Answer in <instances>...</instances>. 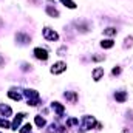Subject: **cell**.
<instances>
[{"mask_svg":"<svg viewBox=\"0 0 133 133\" xmlns=\"http://www.w3.org/2000/svg\"><path fill=\"white\" fill-rule=\"evenodd\" d=\"M104 59H105L104 56H93V57H91L93 62H99V61H104Z\"/></svg>","mask_w":133,"mask_h":133,"instance_id":"cell-24","label":"cell"},{"mask_svg":"<svg viewBox=\"0 0 133 133\" xmlns=\"http://www.w3.org/2000/svg\"><path fill=\"white\" fill-rule=\"evenodd\" d=\"M101 46H102L104 50H110V48L115 46V42H113V39H104V40L101 42Z\"/></svg>","mask_w":133,"mask_h":133,"instance_id":"cell-11","label":"cell"},{"mask_svg":"<svg viewBox=\"0 0 133 133\" xmlns=\"http://www.w3.org/2000/svg\"><path fill=\"white\" fill-rule=\"evenodd\" d=\"M46 14H50V16L54 17V19L59 17V11H57L56 8H53V6H46Z\"/></svg>","mask_w":133,"mask_h":133,"instance_id":"cell-16","label":"cell"},{"mask_svg":"<svg viewBox=\"0 0 133 133\" xmlns=\"http://www.w3.org/2000/svg\"><path fill=\"white\" fill-rule=\"evenodd\" d=\"M125 43H124V48H127V46H132L133 45V37L132 36H129V37H125V40H124Z\"/></svg>","mask_w":133,"mask_h":133,"instance_id":"cell-20","label":"cell"},{"mask_svg":"<svg viewBox=\"0 0 133 133\" xmlns=\"http://www.w3.org/2000/svg\"><path fill=\"white\" fill-rule=\"evenodd\" d=\"M3 64H5V59H3V57H2V54H0V66L3 65Z\"/></svg>","mask_w":133,"mask_h":133,"instance_id":"cell-26","label":"cell"},{"mask_svg":"<svg viewBox=\"0 0 133 133\" xmlns=\"http://www.w3.org/2000/svg\"><path fill=\"white\" fill-rule=\"evenodd\" d=\"M48 133H57V130H56V125L53 124L51 127H50V130H48Z\"/></svg>","mask_w":133,"mask_h":133,"instance_id":"cell-25","label":"cell"},{"mask_svg":"<svg viewBox=\"0 0 133 133\" xmlns=\"http://www.w3.org/2000/svg\"><path fill=\"white\" fill-rule=\"evenodd\" d=\"M42 36H43V39H46V40H50V42H56V40H59V34L56 33L54 30H51L50 26H45V28H43Z\"/></svg>","mask_w":133,"mask_h":133,"instance_id":"cell-2","label":"cell"},{"mask_svg":"<svg viewBox=\"0 0 133 133\" xmlns=\"http://www.w3.org/2000/svg\"><path fill=\"white\" fill-rule=\"evenodd\" d=\"M31 129H33V125L28 122V124H25V125H23L22 129H19V130H20V133H30L31 132Z\"/></svg>","mask_w":133,"mask_h":133,"instance_id":"cell-19","label":"cell"},{"mask_svg":"<svg viewBox=\"0 0 133 133\" xmlns=\"http://www.w3.org/2000/svg\"><path fill=\"white\" fill-rule=\"evenodd\" d=\"M11 113H12V110H11L9 105H3V104L0 105V115H2V116L6 118V116H11Z\"/></svg>","mask_w":133,"mask_h":133,"instance_id":"cell-12","label":"cell"},{"mask_svg":"<svg viewBox=\"0 0 133 133\" xmlns=\"http://www.w3.org/2000/svg\"><path fill=\"white\" fill-rule=\"evenodd\" d=\"M115 99L118 101V102H121V104L127 101V91H122V90L121 91H116L115 93Z\"/></svg>","mask_w":133,"mask_h":133,"instance_id":"cell-8","label":"cell"},{"mask_svg":"<svg viewBox=\"0 0 133 133\" xmlns=\"http://www.w3.org/2000/svg\"><path fill=\"white\" fill-rule=\"evenodd\" d=\"M8 98H11L12 101H20L22 99V95H20V93H16V90L11 88V90L8 91Z\"/></svg>","mask_w":133,"mask_h":133,"instance_id":"cell-13","label":"cell"},{"mask_svg":"<svg viewBox=\"0 0 133 133\" xmlns=\"http://www.w3.org/2000/svg\"><path fill=\"white\" fill-rule=\"evenodd\" d=\"M51 108L57 113V116H64V111H65V107L61 104V102H53L51 104Z\"/></svg>","mask_w":133,"mask_h":133,"instance_id":"cell-7","label":"cell"},{"mask_svg":"<svg viewBox=\"0 0 133 133\" xmlns=\"http://www.w3.org/2000/svg\"><path fill=\"white\" fill-rule=\"evenodd\" d=\"M76 28H77V31H81V33H87V31L90 30V26H88L87 22H76Z\"/></svg>","mask_w":133,"mask_h":133,"instance_id":"cell-10","label":"cell"},{"mask_svg":"<svg viewBox=\"0 0 133 133\" xmlns=\"http://www.w3.org/2000/svg\"><path fill=\"white\" fill-rule=\"evenodd\" d=\"M50 2H54V0H50Z\"/></svg>","mask_w":133,"mask_h":133,"instance_id":"cell-28","label":"cell"},{"mask_svg":"<svg viewBox=\"0 0 133 133\" xmlns=\"http://www.w3.org/2000/svg\"><path fill=\"white\" fill-rule=\"evenodd\" d=\"M82 124H84V127L79 130V133H84L85 130L93 129V127H98V129H101V127H102L99 122H96V119H95L93 116H82Z\"/></svg>","mask_w":133,"mask_h":133,"instance_id":"cell-1","label":"cell"},{"mask_svg":"<svg viewBox=\"0 0 133 133\" xmlns=\"http://www.w3.org/2000/svg\"><path fill=\"white\" fill-rule=\"evenodd\" d=\"M33 54H34V57L39 59V61H48V57H50L48 51H46L45 48H40V46H36V48H34Z\"/></svg>","mask_w":133,"mask_h":133,"instance_id":"cell-3","label":"cell"},{"mask_svg":"<svg viewBox=\"0 0 133 133\" xmlns=\"http://www.w3.org/2000/svg\"><path fill=\"white\" fill-rule=\"evenodd\" d=\"M119 73H121V66H115V68L111 70V74H113V76H118Z\"/></svg>","mask_w":133,"mask_h":133,"instance_id":"cell-22","label":"cell"},{"mask_svg":"<svg viewBox=\"0 0 133 133\" xmlns=\"http://www.w3.org/2000/svg\"><path fill=\"white\" fill-rule=\"evenodd\" d=\"M0 127L2 129H11V124L6 119H0Z\"/></svg>","mask_w":133,"mask_h":133,"instance_id":"cell-21","label":"cell"},{"mask_svg":"<svg viewBox=\"0 0 133 133\" xmlns=\"http://www.w3.org/2000/svg\"><path fill=\"white\" fill-rule=\"evenodd\" d=\"M26 115L25 113H19L16 118H14V121H12V124H11V130H17L19 127H20V122H22V119L25 118Z\"/></svg>","mask_w":133,"mask_h":133,"instance_id":"cell-6","label":"cell"},{"mask_svg":"<svg viewBox=\"0 0 133 133\" xmlns=\"http://www.w3.org/2000/svg\"><path fill=\"white\" fill-rule=\"evenodd\" d=\"M104 66H96V68H93V71H91V76H93V81L95 82H99L101 79L104 77Z\"/></svg>","mask_w":133,"mask_h":133,"instance_id":"cell-5","label":"cell"},{"mask_svg":"<svg viewBox=\"0 0 133 133\" xmlns=\"http://www.w3.org/2000/svg\"><path fill=\"white\" fill-rule=\"evenodd\" d=\"M64 96H65V99L70 101L71 104H76V102H77V95H76L74 91H66V93H64Z\"/></svg>","mask_w":133,"mask_h":133,"instance_id":"cell-9","label":"cell"},{"mask_svg":"<svg viewBox=\"0 0 133 133\" xmlns=\"http://www.w3.org/2000/svg\"><path fill=\"white\" fill-rule=\"evenodd\" d=\"M116 33H118V31H116V28H113V26H108V28L104 30V34H105V36H115Z\"/></svg>","mask_w":133,"mask_h":133,"instance_id":"cell-18","label":"cell"},{"mask_svg":"<svg viewBox=\"0 0 133 133\" xmlns=\"http://www.w3.org/2000/svg\"><path fill=\"white\" fill-rule=\"evenodd\" d=\"M16 39H17V40H20L22 43H28V42H31V37H30V36H26V34H23V33H19L17 36H16Z\"/></svg>","mask_w":133,"mask_h":133,"instance_id":"cell-15","label":"cell"},{"mask_svg":"<svg viewBox=\"0 0 133 133\" xmlns=\"http://www.w3.org/2000/svg\"><path fill=\"white\" fill-rule=\"evenodd\" d=\"M122 133H133V132H132V130H129V129H124V132H122Z\"/></svg>","mask_w":133,"mask_h":133,"instance_id":"cell-27","label":"cell"},{"mask_svg":"<svg viewBox=\"0 0 133 133\" xmlns=\"http://www.w3.org/2000/svg\"><path fill=\"white\" fill-rule=\"evenodd\" d=\"M66 70V64L65 62H62V61H59V62H56V64H53L51 65V73L53 74H61V73H64Z\"/></svg>","mask_w":133,"mask_h":133,"instance_id":"cell-4","label":"cell"},{"mask_svg":"<svg viewBox=\"0 0 133 133\" xmlns=\"http://www.w3.org/2000/svg\"><path fill=\"white\" fill-rule=\"evenodd\" d=\"M61 2H62V5H65L66 8H70V9H76L77 8V5L73 0H61Z\"/></svg>","mask_w":133,"mask_h":133,"instance_id":"cell-17","label":"cell"},{"mask_svg":"<svg viewBox=\"0 0 133 133\" xmlns=\"http://www.w3.org/2000/svg\"><path fill=\"white\" fill-rule=\"evenodd\" d=\"M34 122H36V125H37L39 129H43V127H45V124H46V121H45L42 116H39V115H37V116H34Z\"/></svg>","mask_w":133,"mask_h":133,"instance_id":"cell-14","label":"cell"},{"mask_svg":"<svg viewBox=\"0 0 133 133\" xmlns=\"http://www.w3.org/2000/svg\"><path fill=\"white\" fill-rule=\"evenodd\" d=\"M65 51H66V48H65V46L59 48V50H57V56H65Z\"/></svg>","mask_w":133,"mask_h":133,"instance_id":"cell-23","label":"cell"}]
</instances>
